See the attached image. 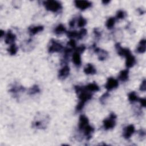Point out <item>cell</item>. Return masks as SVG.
<instances>
[{
    "label": "cell",
    "instance_id": "cell-3",
    "mask_svg": "<svg viewBox=\"0 0 146 146\" xmlns=\"http://www.w3.org/2000/svg\"><path fill=\"white\" fill-rule=\"evenodd\" d=\"M116 115L115 113L111 112L108 117L103 121V127L105 130L111 129L115 126Z\"/></svg>",
    "mask_w": 146,
    "mask_h": 146
},
{
    "label": "cell",
    "instance_id": "cell-5",
    "mask_svg": "<svg viewBox=\"0 0 146 146\" xmlns=\"http://www.w3.org/2000/svg\"><path fill=\"white\" fill-rule=\"evenodd\" d=\"M119 86V82L116 79L110 77L108 78L104 87L107 91H111L116 88Z\"/></svg>",
    "mask_w": 146,
    "mask_h": 146
},
{
    "label": "cell",
    "instance_id": "cell-35",
    "mask_svg": "<svg viewBox=\"0 0 146 146\" xmlns=\"http://www.w3.org/2000/svg\"><path fill=\"white\" fill-rule=\"evenodd\" d=\"M146 90V80L145 79H144L140 86V90L141 91H145Z\"/></svg>",
    "mask_w": 146,
    "mask_h": 146
},
{
    "label": "cell",
    "instance_id": "cell-13",
    "mask_svg": "<svg viewBox=\"0 0 146 146\" xmlns=\"http://www.w3.org/2000/svg\"><path fill=\"white\" fill-rule=\"evenodd\" d=\"M16 39V35L12 33L11 30H9L7 34L5 35V42L6 44H13L14 43V42Z\"/></svg>",
    "mask_w": 146,
    "mask_h": 146
},
{
    "label": "cell",
    "instance_id": "cell-27",
    "mask_svg": "<svg viewBox=\"0 0 146 146\" xmlns=\"http://www.w3.org/2000/svg\"><path fill=\"white\" fill-rule=\"evenodd\" d=\"M18 51V47L15 43L10 44V47L7 48V51L11 55H14L17 54Z\"/></svg>",
    "mask_w": 146,
    "mask_h": 146
},
{
    "label": "cell",
    "instance_id": "cell-16",
    "mask_svg": "<svg viewBox=\"0 0 146 146\" xmlns=\"http://www.w3.org/2000/svg\"><path fill=\"white\" fill-rule=\"evenodd\" d=\"M125 66L127 68L132 67L136 63V59L132 54L128 55L125 57Z\"/></svg>",
    "mask_w": 146,
    "mask_h": 146
},
{
    "label": "cell",
    "instance_id": "cell-40",
    "mask_svg": "<svg viewBox=\"0 0 146 146\" xmlns=\"http://www.w3.org/2000/svg\"><path fill=\"white\" fill-rule=\"evenodd\" d=\"M5 34V31L3 30H0V36H1V38H2L3 36H4Z\"/></svg>",
    "mask_w": 146,
    "mask_h": 146
},
{
    "label": "cell",
    "instance_id": "cell-38",
    "mask_svg": "<svg viewBox=\"0 0 146 146\" xmlns=\"http://www.w3.org/2000/svg\"><path fill=\"white\" fill-rule=\"evenodd\" d=\"M75 22H76V21H75V19L74 18H72L70 22H69V26L71 27H74V26H75Z\"/></svg>",
    "mask_w": 146,
    "mask_h": 146
},
{
    "label": "cell",
    "instance_id": "cell-26",
    "mask_svg": "<svg viewBox=\"0 0 146 146\" xmlns=\"http://www.w3.org/2000/svg\"><path fill=\"white\" fill-rule=\"evenodd\" d=\"M40 92V89L38 85L35 84L33 86L31 87H30L29 90H28V94L30 95H35L36 94H38Z\"/></svg>",
    "mask_w": 146,
    "mask_h": 146
},
{
    "label": "cell",
    "instance_id": "cell-37",
    "mask_svg": "<svg viewBox=\"0 0 146 146\" xmlns=\"http://www.w3.org/2000/svg\"><path fill=\"white\" fill-rule=\"evenodd\" d=\"M139 102L140 103V105L143 107H145L146 106V99L145 98H139Z\"/></svg>",
    "mask_w": 146,
    "mask_h": 146
},
{
    "label": "cell",
    "instance_id": "cell-30",
    "mask_svg": "<svg viewBox=\"0 0 146 146\" xmlns=\"http://www.w3.org/2000/svg\"><path fill=\"white\" fill-rule=\"evenodd\" d=\"M87 31L86 29L82 28L78 32V36H77V39H82V38H83V37L84 36H86V35L87 34Z\"/></svg>",
    "mask_w": 146,
    "mask_h": 146
},
{
    "label": "cell",
    "instance_id": "cell-9",
    "mask_svg": "<svg viewBox=\"0 0 146 146\" xmlns=\"http://www.w3.org/2000/svg\"><path fill=\"white\" fill-rule=\"evenodd\" d=\"M135 127L133 124L127 125L124 128L123 136L125 139H129L135 132Z\"/></svg>",
    "mask_w": 146,
    "mask_h": 146
},
{
    "label": "cell",
    "instance_id": "cell-21",
    "mask_svg": "<svg viewBox=\"0 0 146 146\" xmlns=\"http://www.w3.org/2000/svg\"><path fill=\"white\" fill-rule=\"evenodd\" d=\"M84 87L86 90H87L91 92H96L100 90L99 87L95 83H89L87 86H84Z\"/></svg>",
    "mask_w": 146,
    "mask_h": 146
},
{
    "label": "cell",
    "instance_id": "cell-20",
    "mask_svg": "<svg viewBox=\"0 0 146 146\" xmlns=\"http://www.w3.org/2000/svg\"><path fill=\"white\" fill-rule=\"evenodd\" d=\"M145 44H146V40L145 39H141L139 44L138 46L136 48V52L137 53H140V54H143L144 52H145Z\"/></svg>",
    "mask_w": 146,
    "mask_h": 146
},
{
    "label": "cell",
    "instance_id": "cell-28",
    "mask_svg": "<svg viewBox=\"0 0 146 146\" xmlns=\"http://www.w3.org/2000/svg\"><path fill=\"white\" fill-rule=\"evenodd\" d=\"M78 26L83 27L87 24V20L82 16H79L78 18Z\"/></svg>",
    "mask_w": 146,
    "mask_h": 146
},
{
    "label": "cell",
    "instance_id": "cell-31",
    "mask_svg": "<svg viewBox=\"0 0 146 146\" xmlns=\"http://www.w3.org/2000/svg\"><path fill=\"white\" fill-rule=\"evenodd\" d=\"M66 35L67 36L68 38H77L78 36V31H66Z\"/></svg>",
    "mask_w": 146,
    "mask_h": 146
},
{
    "label": "cell",
    "instance_id": "cell-18",
    "mask_svg": "<svg viewBox=\"0 0 146 146\" xmlns=\"http://www.w3.org/2000/svg\"><path fill=\"white\" fill-rule=\"evenodd\" d=\"M84 72L87 75H94L96 73V70L91 63H88L84 68Z\"/></svg>",
    "mask_w": 146,
    "mask_h": 146
},
{
    "label": "cell",
    "instance_id": "cell-39",
    "mask_svg": "<svg viewBox=\"0 0 146 146\" xmlns=\"http://www.w3.org/2000/svg\"><path fill=\"white\" fill-rule=\"evenodd\" d=\"M139 132V136H140L143 137V136H145V132H144L143 129H140Z\"/></svg>",
    "mask_w": 146,
    "mask_h": 146
},
{
    "label": "cell",
    "instance_id": "cell-4",
    "mask_svg": "<svg viewBox=\"0 0 146 146\" xmlns=\"http://www.w3.org/2000/svg\"><path fill=\"white\" fill-rule=\"evenodd\" d=\"M50 44L48 48V51L49 53L59 52L64 49L63 45L54 39H51L50 40Z\"/></svg>",
    "mask_w": 146,
    "mask_h": 146
},
{
    "label": "cell",
    "instance_id": "cell-8",
    "mask_svg": "<svg viewBox=\"0 0 146 146\" xmlns=\"http://www.w3.org/2000/svg\"><path fill=\"white\" fill-rule=\"evenodd\" d=\"M75 6L81 10H84L90 7L92 5V3L88 1H75Z\"/></svg>",
    "mask_w": 146,
    "mask_h": 146
},
{
    "label": "cell",
    "instance_id": "cell-17",
    "mask_svg": "<svg viewBox=\"0 0 146 146\" xmlns=\"http://www.w3.org/2000/svg\"><path fill=\"white\" fill-rule=\"evenodd\" d=\"M26 90V88L21 85L18 84H14L13 85L11 88L9 90V92L13 93L14 95L19 93V92H23Z\"/></svg>",
    "mask_w": 146,
    "mask_h": 146
},
{
    "label": "cell",
    "instance_id": "cell-15",
    "mask_svg": "<svg viewBox=\"0 0 146 146\" xmlns=\"http://www.w3.org/2000/svg\"><path fill=\"white\" fill-rule=\"evenodd\" d=\"M72 60L75 66H76L77 67H79L81 66L82 60H81L80 54L79 52L75 51L72 54Z\"/></svg>",
    "mask_w": 146,
    "mask_h": 146
},
{
    "label": "cell",
    "instance_id": "cell-22",
    "mask_svg": "<svg viewBox=\"0 0 146 146\" xmlns=\"http://www.w3.org/2000/svg\"><path fill=\"white\" fill-rule=\"evenodd\" d=\"M54 33L58 35L63 34L64 33H66V29L65 26L62 24H59L54 29Z\"/></svg>",
    "mask_w": 146,
    "mask_h": 146
},
{
    "label": "cell",
    "instance_id": "cell-10",
    "mask_svg": "<svg viewBox=\"0 0 146 146\" xmlns=\"http://www.w3.org/2000/svg\"><path fill=\"white\" fill-rule=\"evenodd\" d=\"M70 74V67L68 65L65 64L58 72V78L60 79L63 80L66 79Z\"/></svg>",
    "mask_w": 146,
    "mask_h": 146
},
{
    "label": "cell",
    "instance_id": "cell-41",
    "mask_svg": "<svg viewBox=\"0 0 146 146\" xmlns=\"http://www.w3.org/2000/svg\"><path fill=\"white\" fill-rule=\"evenodd\" d=\"M104 5H107L108 3L110 2V1H102V2Z\"/></svg>",
    "mask_w": 146,
    "mask_h": 146
},
{
    "label": "cell",
    "instance_id": "cell-32",
    "mask_svg": "<svg viewBox=\"0 0 146 146\" xmlns=\"http://www.w3.org/2000/svg\"><path fill=\"white\" fill-rule=\"evenodd\" d=\"M76 41L74 39H71L67 43V47L72 48V50H75L76 48Z\"/></svg>",
    "mask_w": 146,
    "mask_h": 146
},
{
    "label": "cell",
    "instance_id": "cell-2",
    "mask_svg": "<svg viewBox=\"0 0 146 146\" xmlns=\"http://www.w3.org/2000/svg\"><path fill=\"white\" fill-rule=\"evenodd\" d=\"M43 5L46 9L52 13L59 12L62 9V3L58 1L48 0L43 2Z\"/></svg>",
    "mask_w": 146,
    "mask_h": 146
},
{
    "label": "cell",
    "instance_id": "cell-6",
    "mask_svg": "<svg viewBox=\"0 0 146 146\" xmlns=\"http://www.w3.org/2000/svg\"><path fill=\"white\" fill-rule=\"evenodd\" d=\"M92 48L94 52L98 55V59L99 60H104L107 58L108 56L107 51L98 47L95 44H94L92 46Z\"/></svg>",
    "mask_w": 146,
    "mask_h": 146
},
{
    "label": "cell",
    "instance_id": "cell-33",
    "mask_svg": "<svg viewBox=\"0 0 146 146\" xmlns=\"http://www.w3.org/2000/svg\"><path fill=\"white\" fill-rule=\"evenodd\" d=\"M109 96H110V94L108 93V92H106L104 94H103L99 99L100 103L102 104H104L105 100L109 97Z\"/></svg>",
    "mask_w": 146,
    "mask_h": 146
},
{
    "label": "cell",
    "instance_id": "cell-14",
    "mask_svg": "<svg viewBox=\"0 0 146 146\" xmlns=\"http://www.w3.org/2000/svg\"><path fill=\"white\" fill-rule=\"evenodd\" d=\"M44 27L43 26H30L28 28L29 33L31 36L34 35L38 34L39 32H41L43 30Z\"/></svg>",
    "mask_w": 146,
    "mask_h": 146
},
{
    "label": "cell",
    "instance_id": "cell-12",
    "mask_svg": "<svg viewBox=\"0 0 146 146\" xmlns=\"http://www.w3.org/2000/svg\"><path fill=\"white\" fill-rule=\"evenodd\" d=\"M84 135L86 137L87 140H89L91 137H92V133L94 132V128L90 125V124H88L83 130Z\"/></svg>",
    "mask_w": 146,
    "mask_h": 146
},
{
    "label": "cell",
    "instance_id": "cell-1",
    "mask_svg": "<svg viewBox=\"0 0 146 146\" xmlns=\"http://www.w3.org/2000/svg\"><path fill=\"white\" fill-rule=\"evenodd\" d=\"M74 88L76 93L78 94V96L79 100L75 110L76 112H80L84 108L86 103L92 98V94L91 92L86 90L84 86H75Z\"/></svg>",
    "mask_w": 146,
    "mask_h": 146
},
{
    "label": "cell",
    "instance_id": "cell-7",
    "mask_svg": "<svg viewBox=\"0 0 146 146\" xmlns=\"http://www.w3.org/2000/svg\"><path fill=\"white\" fill-rule=\"evenodd\" d=\"M115 48L116 49L117 52L119 55L121 56H124L126 57L128 55L131 54V51L128 48H123L121 46L120 43H116L115 45Z\"/></svg>",
    "mask_w": 146,
    "mask_h": 146
},
{
    "label": "cell",
    "instance_id": "cell-11",
    "mask_svg": "<svg viewBox=\"0 0 146 146\" xmlns=\"http://www.w3.org/2000/svg\"><path fill=\"white\" fill-rule=\"evenodd\" d=\"M88 124H89V121L87 117H86L84 115H81L79 117V124H78L79 129L80 131H82V130Z\"/></svg>",
    "mask_w": 146,
    "mask_h": 146
},
{
    "label": "cell",
    "instance_id": "cell-23",
    "mask_svg": "<svg viewBox=\"0 0 146 146\" xmlns=\"http://www.w3.org/2000/svg\"><path fill=\"white\" fill-rule=\"evenodd\" d=\"M128 100L131 103H133L136 102H138L139 98L137 96V95L136 94V93L135 91H132L131 92H129L128 95Z\"/></svg>",
    "mask_w": 146,
    "mask_h": 146
},
{
    "label": "cell",
    "instance_id": "cell-34",
    "mask_svg": "<svg viewBox=\"0 0 146 146\" xmlns=\"http://www.w3.org/2000/svg\"><path fill=\"white\" fill-rule=\"evenodd\" d=\"M85 50H86V46L84 44H82L80 46L76 47V48L74 50V51H76L79 52L80 54H81V53L83 52Z\"/></svg>",
    "mask_w": 146,
    "mask_h": 146
},
{
    "label": "cell",
    "instance_id": "cell-24",
    "mask_svg": "<svg viewBox=\"0 0 146 146\" xmlns=\"http://www.w3.org/2000/svg\"><path fill=\"white\" fill-rule=\"evenodd\" d=\"M32 125L34 128H44L46 127V124L43 120H35L33 122Z\"/></svg>",
    "mask_w": 146,
    "mask_h": 146
},
{
    "label": "cell",
    "instance_id": "cell-25",
    "mask_svg": "<svg viewBox=\"0 0 146 146\" xmlns=\"http://www.w3.org/2000/svg\"><path fill=\"white\" fill-rule=\"evenodd\" d=\"M115 21H116L115 18H114V17L109 18L106 23V26L107 28L109 30L112 29L115 25Z\"/></svg>",
    "mask_w": 146,
    "mask_h": 146
},
{
    "label": "cell",
    "instance_id": "cell-29",
    "mask_svg": "<svg viewBox=\"0 0 146 146\" xmlns=\"http://www.w3.org/2000/svg\"><path fill=\"white\" fill-rule=\"evenodd\" d=\"M125 16H126L125 12L122 10H119L116 13L115 19H123L125 17Z\"/></svg>",
    "mask_w": 146,
    "mask_h": 146
},
{
    "label": "cell",
    "instance_id": "cell-19",
    "mask_svg": "<svg viewBox=\"0 0 146 146\" xmlns=\"http://www.w3.org/2000/svg\"><path fill=\"white\" fill-rule=\"evenodd\" d=\"M129 77V71L128 69L121 70L118 75L119 79L121 82H126Z\"/></svg>",
    "mask_w": 146,
    "mask_h": 146
},
{
    "label": "cell",
    "instance_id": "cell-36",
    "mask_svg": "<svg viewBox=\"0 0 146 146\" xmlns=\"http://www.w3.org/2000/svg\"><path fill=\"white\" fill-rule=\"evenodd\" d=\"M94 34H95V36H96V38H100V36H101V33H100V31L98 29H94Z\"/></svg>",
    "mask_w": 146,
    "mask_h": 146
}]
</instances>
